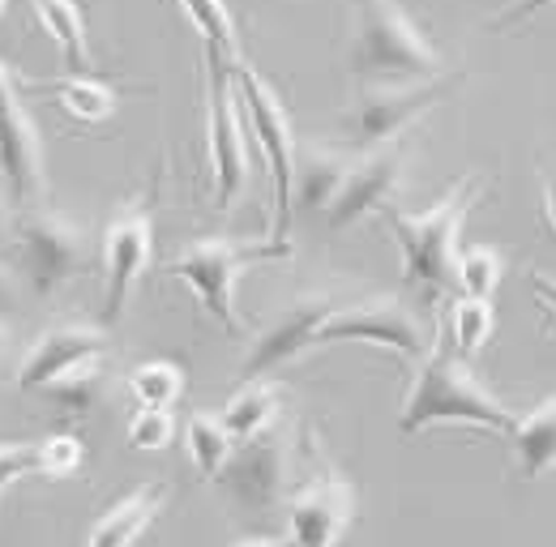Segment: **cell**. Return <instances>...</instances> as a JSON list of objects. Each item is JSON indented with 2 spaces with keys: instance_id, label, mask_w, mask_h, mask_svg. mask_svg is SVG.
<instances>
[{
  "instance_id": "obj_1",
  "label": "cell",
  "mask_w": 556,
  "mask_h": 547,
  "mask_svg": "<svg viewBox=\"0 0 556 547\" xmlns=\"http://www.w3.org/2000/svg\"><path fill=\"white\" fill-rule=\"evenodd\" d=\"M488 189H492L488 176H463L428 209H399V205L381 209V222L390 227V236L399 240V253H403V278L419 287L428 300H441L454 291L463 227H467L471 209L488 198Z\"/></svg>"
},
{
  "instance_id": "obj_2",
  "label": "cell",
  "mask_w": 556,
  "mask_h": 547,
  "mask_svg": "<svg viewBox=\"0 0 556 547\" xmlns=\"http://www.w3.org/2000/svg\"><path fill=\"white\" fill-rule=\"evenodd\" d=\"M441 423L484 428V432H496V436H509L518 415L476 377L471 359H463L458 351L432 342V351L416 364L407 403H403V415H399V432L416 436L424 428H441Z\"/></svg>"
},
{
  "instance_id": "obj_3",
  "label": "cell",
  "mask_w": 556,
  "mask_h": 547,
  "mask_svg": "<svg viewBox=\"0 0 556 547\" xmlns=\"http://www.w3.org/2000/svg\"><path fill=\"white\" fill-rule=\"evenodd\" d=\"M348 65L359 86H412L445 73L437 43L403 0H359L351 17Z\"/></svg>"
},
{
  "instance_id": "obj_4",
  "label": "cell",
  "mask_w": 556,
  "mask_h": 547,
  "mask_svg": "<svg viewBox=\"0 0 556 547\" xmlns=\"http://www.w3.org/2000/svg\"><path fill=\"white\" fill-rule=\"evenodd\" d=\"M295 249L291 240H244V236H202L193 244H185L172 262L167 274L176 282H185L210 317L227 330V334H244V317L236 308V287L253 266L266 262H287Z\"/></svg>"
},
{
  "instance_id": "obj_5",
  "label": "cell",
  "mask_w": 556,
  "mask_h": 547,
  "mask_svg": "<svg viewBox=\"0 0 556 547\" xmlns=\"http://www.w3.org/2000/svg\"><path fill=\"white\" fill-rule=\"evenodd\" d=\"M463 81H467V68H445V73H437L428 81H412V86H364L343 120V150L368 154V150L394 145L419 116H428L450 94H458Z\"/></svg>"
},
{
  "instance_id": "obj_6",
  "label": "cell",
  "mask_w": 556,
  "mask_h": 547,
  "mask_svg": "<svg viewBox=\"0 0 556 547\" xmlns=\"http://www.w3.org/2000/svg\"><path fill=\"white\" fill-rule=\"evenodd\" d=\"M236 77V94H240V112H244V125L249 133L257 137L262 145V158L270 167V189H275V240H291V189H295V129H291V112L287 103L278 99V90L249 65V61H236L231 65Z\"/></svg>"
},
{
  "instance_id": "obj_7",
  "label": "cell",
  "mask_w": 556,
  "mask_h": 547,
  "mask_svg": "<svg viewBox=\"0 0 556 547\" xmlns=\"http://www.w3.org/2000/svg\"><path fill=\"white\" fill-rule=\"evenodd\" d=\"M202 56H206V163L214 180V205L227 214L249 185V141H244L249 125L231 77L236 61L223 56L218 48H206Z\"/></svg>"
},
{
  "instance_id": "obj_8",
  "label": "cell",
  "mask_w": 556,
  "mask_h": 547,
  "mask_svg": "<svg viewBox=\"0 0 556 547\" xmlns=\"http://www.w3.org/2000/svg\"><path fill=\"white\" fill-rule=\"evenodd\" d=\"M13 249H17V278L39 300L65 291L90 266L86 227L56 209H22L13 218Z\"/></svg>"
},
{
  "instance_id": "obj_9",
  "label": "cell",
  "mask_w": 556,
  "mask_h": 547,
  "mask_svg": "<svg viewBox=\"0 0 556 547\" xmlns=\"http://www.w3.org/2000/svg\"><path fill=\"white\" fill-rule=\"evenodd\" d=\"M154 214H159V180L125 202L103 227V326H116L138 291L141 274L154 262Z\"/></svg>"
},
{
  "instance_id": "obj_10",
  "label": "cell",
  "mask_w": 556,
  "mask_h": 547,
  "mask_svg": "<svg viewBox=\"0 0 556 547\" xmlns=\"http://www.w3.org/2000/svg\"><path fill=\"white\" fill-rule=\"evenodd\" d=\"M334 342H372V346L394 351L403 364H419L432 351V330L403 295H368L355 304H339L317 330L313 351L334 346Z\"/></svg>"
},
{
  "instance_id": "obj_11",
  "label": "cell",
  "mask_w": 556,
  "mask_h": 547,
  "mask_svg": "<svg viewBox=\"0 0 556 547\" xmlns=\"http://www.w3.org/2000/svg\"><path fill=\"white\" fill-rule=\"evenodd\" d=\"M291 471H295V449H291V428L278 419L275 428H266L253 441H240L223 467L218 483L227 487V496L249 509V513H270L278 505H287L291 496Z\"/></svg>"
},
{
  "instance_id": "obj_12",
  "label": "cell",
  "mask_w": 556,
  "mask_h": 547,
  "mask_svg": "<svg viewBox=\"0 0 556 547\" xmlns=\"http://www.w3.org/2000/svg\"><path fill=\"white\" fill-rule=\"evenodd\" d=\"M359 509L355 483L339 471H321L287 496V539L291 547H339Z\"/></svg>"
},
{
  "instance_id": "obj_13",
  "label": "cell",
  "mask_w": 556,
  "mask_h": 547,
  "mask_svg": "<svg viewBox=\"0 0 556 547\" xmlns=\"http://www.w3.org/2000/svg\"><path fill=\"white\" fill-rule=\"evenodd\" d=\"M334 308H339V300L326 295V291H308V295H295L291 304H282L275 321L253 339L244 364H240V377L244 381H262V377H275L278 368L295 364L300 355H308L317 330L326 326V317Z\"/></svg>"
},
{
  "instance_id": "obj_14",
  "label": "cell",
  "mask_w": 556,
  "mask_h": 547,
  "mask_svg": "<svg viewBox=\"0 0 556 547\" xmlns=\"http://www.w3.org/2000/svg\"><path fill=\"white\" fill-rule=\"evenodd\" d=\"M0 180L22 209H35L39 198L48 193L43 137L17 86L0 94Z\"/></svg>"
},
{
  "instance_id": "obj_15",
  "label": "cell",
  "mask_w": 556,
  "mask_h": 547,
  "mask_svg": "<svg viewBox=\"0 0 556 547\" xmlns=\"http://www.w3.org/2000/svg\"><path fill=\"white\" fill-rule=\"evenodd\" d=\"M403 176H407V145L403 141L359 154L351 163L334 205L326 209V227L330 231H348L364 214H381L386 205H394L399 189H403Z\"/></svg>"
},
{
  "instance_id": "obj_16",
  "label": "cell",
  "mask_w": 556,
  "mask_h": 547,
  "mask_svg": "<svg viewBox=\"0 0 556 547\" xmlns=\"http://www.w3.org/2000/svg\"><path fill=\"white\" fill-rule=\"evenodd\" d=\"M99 359H108V334L99 326L70 321V326L43 330L30 342V351L17 368V390H48V385L73 377L77 368L99 364Z\"/></svg>"
},
{
  "instance_id": "obj_17",
  "label": "cell",
  "mask_w": 556,
  "mask_h": 547,
  "mask_svg": "<svg viewBox=\"0 0 556 547\" xmlns=\"http://www.w3.org/2000/svg\"><path fill=\"white\" fill-rule=\"evenodd\" d=\"M17 86L56 94V103L70 112L73 120H81V125H103L121 107V81L112 73H103V68H94V73H61V77L17 73Z\"/></svg>"
},
{
  "instance_id": "obj_18",
  "label": "cell",
  "mask_w": 556,
  "mask_h": 547,
  "mask_svg": "<svg viewBox=\"0 0 556 547\" xmlns=\"http://www.w3.org/2000/svg\"><path fill=\"white\" fill-rule=\"evenodd\" d=\"M351 150L343 145H300L295 150V189H291V209L304 214H326L343 180L351 171Z\"/></svg>"
},
{
  "instance_id": "obj_19",
  "label": "cell",
  "mask_w": 556,
  "mask_h": 547,
  "mask_svg": "<svg viewBox=\"0 0 556 547\" xmlns=\"http://www.w3.org/2000/svg\"><path fill=\"white\" fill-rule=\"evenodd\" d=\"M167 496H172V487H167L163 479L134 487V492L121 496L112 509H103V518H99V522L90 526V535H86V547H134L141 535L154 526V518L163 513Z\"/></svg>"
},
{
  "instance_id": "obj_20",
  "label": "cell",
  "mask_w": 556,
  "mask_h": 547,
  "mask_svg": "<svg viewBox=\"0 0 556 547\" xmlns=\"http://www.w3.org/2000/svg\"><path fill=\"white\" fill-rule=\"evenodd\" d=\"M278 419H282V385H278L275 377L244 381V385L231 394V403L223 407V423H227V432L236 436V445L262 436L266 428H275Z\"/></svg>"
},
{
  "instance_id": "obj_21",
  "label": "cell",
  "mask_w": 556,
  "mask_h": 547,
  "mask_svg": "<svg viewBox=\"0 0 556 547\" xmlns=\"http://www.w3.org/2000/svg\"><path fill=\"white\" fill-rule=\"evenodd\" d=\"M39 26L52 35V43L61 48L70 73H94L90 56V30H86V9L77 0H30Z\"/></svg>"
},
{
  "instance_id": "obj_22",
  "label": "cell",
  "mask_w": 556,
  "mask_h": 547,
  "mask_svg": "<svg viewBox=\"0 0 556 547\" xmlns=\"http://www.w3.org/2000/svg\"><path fill=\"white\" fill-rule=\"evenodd\" d=\"M509 441H514L522 479H540L548 475V471H556V394L544 398L535 410L518 415Z\"/></svg>"
},
{
  "instance_id": "obj_23",
  "label": "cell",
  "mask_w": 556,
  "mask_h": 547,
  "mask_svg": "<svg viewBox=\"0 0 556 547\" xmlns=\"http://www.w3.org/2000/svg\"><path fill=\"white\" fill-rule=\"evenodd\" d=\"M496 330V313L492 300H476V295H454L445 304V334H450V351H458L463 359L480 355Z\"/></svg>"
},
{
  "instance_id": "obj_24",
  "label": "cell",
  "mask_w": 556,
  "mask_h": 547,
  "mask_svg": "<svg viewBox=\"0 0 556 547\" xmlns=\"http://www.w3.org/2000/svg\"><path fill=\"white\" fill-rule=\"evenodd\" d=\"M185 449H189L198 475L218 479L223 467H227V458H231V449H236V436L227 432L223 415L198 410V415H189V423H185Z\"/></svg>"
},
{
  "instance_id": "obj_25",
  "label": "cell",
  "mask_w": 556,
  "mask_h": 547,
  "mask_svg": "<svg viewBox=\"0 0 556 547\" xmlns=\"http://www.w3.org/2000/svg\"><path fill=\"white\" fill-rule=\"evenodd\" d=\"M509 257L496 244H471L458 253V270H454V291L458 295H476V300H492L496 287L505 282Z\"/></svg>"
},
{
  "instance_id": "obj_26",
  "label": "cell",
  "mask_w": 556,
  "mask_h": 547,
  "mask_svg": "<svg viewBox=\"0 0 556 547\" xmlns=\"http://www.w3.org/2000/svg\"><path fill=\"white\" fill-rule=\"evenodd\" d=\"M129 394L138 398V407H176L185 394V368L172 359H150L129 372Z\"/></svg>"
},
{
  "instance_id": "obj_27",
  "label": "cell",
  "mask_w": 556,
  "mask_h": 547,
  "mask_svg": "<svg viewBox=\"0 0 556 547\" xmlns=\"http://www.w3.org/2000/svg\"><path fill=\"white\" fill-rule=\"evenodd\" d=\"M103 390H108V377H103V359H99V364L77 368V372L65 377V381L48 385L43 394L61 407V415H70V419H86L90 410L103 403Z\"/></svg>"
},
{
  "instance_id": "obj_28",
  "label": "cell",
  "mask_w": 556,
  "mask_h": 547,
  "mask_svg": "<svg viewBox=\"0 0 556 547\" xmlns=\"http://www.w3.org/2000/svg\"><path fill=\"white\" fill-rule=\"evenodd\" d=\"M185 9V17L198 26V35L206 39V48H218L223 56L240 61V30H236V17L223 0H176Z\"/></svg>"
},
{
  "instance_id": "obj_29",
  "label": "cell",
  "mask_w": 556,
  "mask_h": 547,
  "mask_svg": "<svg viewBox=\"0 0 556 547\" xmlns=\"http://www.w3.org/2000/svg\"><path fill=\"white\" fill-rule=\"evenodd\" d=\"M86 462V445L77 432H56L35 441V475L43 479H70L73 471H81Z\"/></svg>"
},
{
  "instance_id": "obj_30",
  "label": "cell",
  "mask_w": 556,
  "mask_h": 547,
  "mask_svg": "<svg viewBox=\"0 0 556 547\" xmlns=\"http://www.w3.org/2000/svg\"><path fill=\"white\" fill-rule=\"evenodd\" d=\"M125 432H129V445H134V449L159 454V449H167L172 436H176V415L167 407H138Z\"/></svg>"
},
{
  "instance_id": "obj_31",
  "label": "cell",
  "mask_w": 556,
  "mask_h": 547,
  "mask_svg": "<svg viewBox=\"0 0 556 547\" xmlns=\"http://www.w3.org/2000/svg\"><path fill=\"white\" fill-rule=\"evenodd\" d=\"M35 475V441H0V496L17 479Z\"/></svg>"
},
{
  "instance_id": "obj_32",
  "label": "cell",
  "mask_w": 556,
  "mask_h": 547,
  "mask_svg": "<svg viewBox=\"0 0 556 547\" xmlns=\"http://www.w3.org/2000/svg\"><path fill=\"white\" fill-rule=\"evenodd\" d=\"M556 0H514V4H505L501 13H492L488 17V30H496V35H509V30H518L522 22H531L540 9H548Z\"/></svg>"
},
{
  "instance_id": "obj_33",
  "label": "cell",
  "mask_w": 556,
  "mask_h": 547,
  "mask_svg": "<svg viewBox=\"0 0 556 547\" xmlns=\"http://www.w3.org/2000/svg\"><path fill=\"white\" fill-rule=\"evenodd\" d=\"M531 291H535V300H540V308L548 313L556 321V278L553 274H540V270H531Z\"/></svg>"
},
{
  "instance_id": "obj_34",
  "label": "cell",
  "mask_w": 556,
  "mask_h": 547,
  "mask_svg": "<svg viewBox=\"0 0 556 547\" xmlns=\"http://www.w3.org/2000/svg\"><path fill=\"white\" fill-rule=\"evenodd\" d=\"M13 308H17V278H13V270L0 262V317L13 313Z\"/></svg>"
},
{
  "instance_id": "obj_35",
  "label": "cell",
  "mask_w": 556,
  "mask_h": 547,
  "mask_svg": "<svg viewBox=\"0 0 556 547\" xmlns=\"http://www.w3.org/2000/svg\"><path fill=\"white\" fill-rule=\"evenodd\" d=\"M4 244H13V209H9L4 193H0V249Z\"/></svg>"
},
{
  "instance_id": "obj_36",
  "label": "cell",
  "mask_w": 556,
  "mask_h": 547,
  "mask_svg": "<svg viewBox=\"0 0 556 547\" xmlns=\"http://www.w3.org/2000/svg\"><path fill=\"white\" fill-rule=\"evenodd\" d=\"M231 547H291V539H270V535H253V539H236Z\"/></svg>"
},
{
  "instance_id": "obj_37",
  "label": "cell",
  "mask_w": 556,
  "mask_h": 547,
  "mask_svg": "<svg viewBox=\"0 0 556 547\" xmlns=\"http://www.w3.org/2000/svg\"><path fill=\"white\" fill-rule=\"evenodd\" d=\"M544 205H548V222H553L556 231V171L548 176V185H544Z\"/></svg>"
},
{
  "instance_id": "obj_38",
  "label": "cell",
  "mask_w": 556,
  "mask_h": 547,
  "mask_svg": "<svg viewBox=\"0 0 556 547\" xmlns=\"http://www.w3.org/2000/svg\"><path fill=\"white\" fill-rule=\"evenodd\" d=\"M13 86H17V68H9L4 61H0V94L13 90Z\"/></svg>"
},
{
  "instance_id": "obj_39",
  "label": "cell",
  "mask_w": 556,
  "mask_h": 547,
  "mask_svg": "<svg viewBox=\"0 0 556 547\" xmlns=\"http://www.w3.org/2000/svg\"><path fill=\"white\" fill-rule=\"evenodd\" d=\"M9 346H13V334H9V321L0 317V364L9 359Z\"/></svg>"
},
{
  "instance_id": "obj_40",
  "label": "cell",
  "mask_w": 556,
  "mask_h": 547,
  "mask_svg": "<svg viewBox=\"0 0 556 547\" xmlns=\"http://www.w3.org/2000/svg\"><path fill=\"white\" fill-rule=\"evenodd\" d=\"M4 4H9V0H0V13H4Z\"/></svg>"
}]
</instances>
